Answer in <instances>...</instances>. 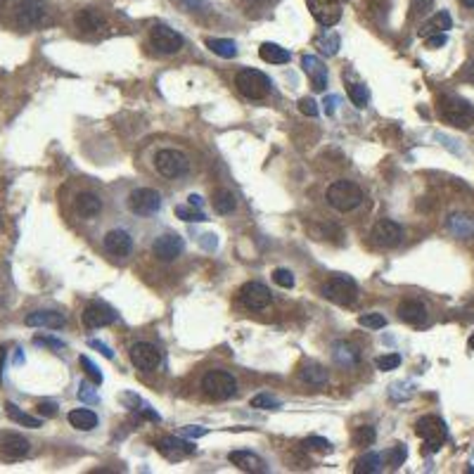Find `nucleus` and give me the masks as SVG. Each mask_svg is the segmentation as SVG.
Here are the masks:
<instances>
[{
    "mask_svg": "<svg viewBox=\"0 0 474 474\" xmlns=\"http://www.w3.org/2000/svg\"><path fill=\"white\" fill-rule=\"evenodd\" d=\"M406 455H408V450H406V446L403 443H396V446H391L389 450L384 453V460L389 463V468H401V465L406 463Z\"/></svg>",
    "mask_w": 474,
    "mask_h": 474,
    "instance_id": "obj_37",
    "label": "nucleus"
},
{
    "mask_svg": "<svg viewBox=\"0 0 474 474\" xmlns=\"http://www.w3.org/2000/svg\"><path fill=\"white\" fill-rule=\"evenodd\" d=\"M363 202V190L354 180H334L327 187V204L337 211H351Z\"/></svg>",
    "mask_w": 474,
    "mask_h": 474,
    "instance_id": "obj_1",
    "label": "nucleus"
},
{
    "mask_svg": "<svg viewBox=\"0 0 474 474\" xmlns=\"http://www.w3.org/2000/svg\"><path fill=\"white\" fill-rule=\"evenodd\" d=\"M102 24H105V19H102V14L98 10H93V7H86L76 14V26L81 29V31H100Z\"/></svg>",
    "mask_w": 474,
    "mask_h": 474,
    "instance_id": "obj_26",
    "label": "nucleus"
},
{
    "mask_svg": "<svg viewBox=\"0 0 474 474\" xmlns=\"http://www.w3.org/2000/svg\"><path fill=\"white\" fill-rule=\"evenodd\" d=\"M323 294L330 302L339 306H351L359 299V284H356L349 275H334L323 284Z\"/></svg>",
    "mask_w": 474,
    "mask_h": 474,
    "instance_id": "obj_4",
    "label": "nucleus"
},
{
    "mask_svg": "<svg viewBox=\"0 0 474 474\" xmlns=\"http://www.w3.org/2000/svg\"><path fill=\"white\" fill-rule=\"evenodd\" d=\"M180 434L183 436H190V439H200V436H204V434H209V429L207 427H183L180 429Z\"/></svg>",
    "mask_w": 474,
    "mask_h": 474,
    "instance_id": "obj_50",
    "label": "nucleus"
},
{
    "mask_svg": "<svg viewBox=\"0 0 474 474\" xmlns=\"http://www.w3.org/2000/svg\"><path fill=\"white\" fill-rule=\"evenodd\" d=\"M415 434L427 443V448L432 453H436L443 446V441H446V422L436 418V415H425L415 425Z\"/></svg>",
    "mask_w": 474,
    "mask_h": 474,
    "instance_id": "obj_5",
    "label": "nucleus"
},
{
    "mask_svg": "<svg viewBox=\"0 0 474 474\" xmlns=\"http://www.w3.org/2000/svg\"><path fill=\"white\" fill-rule=\"evenodd\" d=\"M382 470V455L379 453H366L356 463V474H377Z\"/></svg>",
    "mask_w": 474,
    "mask_h": 474,
    "instance_id": "obj_32",
    "label": "nucleus"
},
{
    "mask_svg": "<svg viewBox=\"0 0 474 474\" xmlns=\"http://www.w3.org/2000/svg\"><path fill=\"white\" fill-rule=\"evenodd\" d=\"M439 116L443 121L453 123V126L468 128V126H472V121H474V107L468 105L465 100L443 98L439 102Z\"/></svg>",
    "mask_w": 474,
    "mask_h": 474,
    "instance_id": "obj_6",
    "label": "nucleus"
},
{
    "mask_svg": "<svg viewBox=\"0 0 474 474\" xmlns=\"http://www.w3.org/2000/svg\"><path fill=\"white\" fill-rule=\"evenodd\" d=\"M375 427H370V425H366V427H359V432L354 434V443L356 446H370V443H375Z\"/></svg>",
    "mask_w": 474,
    "mask_h": 474,
    "instance_id": "obj_41",
    "label": "nucleus"
},
{
    "mask_svg": "<svg viewBox=\"0 0 474 474\" xmlns=\"http://www.w3.org/2000/svg\"><path fill=\"white\" fill-rule=\"evenodd\" d=\"M24 323L29 327H48V330H60V327H64V316L57 311H34L29 313Z\"/></svg>",
    "mask_w": 474,
    "mask_h": 474,
    "instance_id": "obj_21",
    "label": "nucleus"
},
{
    "mask_svg": "<svg viewBox=\"0 0 474 474\" xmlns=\"http://www.w3.org/2000/svg\"><path fill=\"white\" fill-rule=\"evenodd\" d=\"M239 302L249 311H264L271 304V289L261 282H247L239 289Z\"/></svg>",
    "mask_w": 474,
    "mask_h": 474,
    "instance_id": "obj_12",
    "label": "nucleus"
},
{
    "mask_svg": "<svg viewBox=\"0 0 474 474\" xmlns=\"http://www.w3.org/2000/svg\"><path fill=\"white\" fill-rule=\"evenodd\" d=\"M450 24H453V19H450V14L448 12H436L432 19L427 21L425 24V29H422V36H429V34H443V31H448L450 29Z\"/></svg>",
    "mask_w": 474,
    "mask_h": 474,
    "instance_id": "obj_30",
    "label": "nucleus"
},
{
    "mask_svg": "<svg viewBox=\"0 0 474 474\" xmlns=\"http://www.w3.org/2000/svg\"><path fill=\"white\" fill-rule=\"evenodd\" d=\"M176 216L183 218V221H187V223H202V221H207V214H204L202 209L192 207V204H180V207H176Z\"/></svg>",
    "mask_w": 474,
    "mask_h": 474,
    "instance_id": "obj_35",
    "label": "nucleus"
},
{
    "mask_svg": "<svg viewBox=\"0 0 474 474\" xmlns=\"http://www.w3.org/2000/svg\"><path fill=\"white\" fill-rule=\"evenodd\" d=\"M155 166L164 178H180L190 171V162L178 150H159L155 155Z\"/></svg>",
    "mask_w": 474,
    "mask_h": 474,
    "instance_id": "obj_7",
    "label": "nucleus"
},
{
    "mask_svg": "<svg viewBox=\"0 0 474 474\" xmlns=\"http://www.w3.org/2000/svg\"><path fill=\"white\" fill-rule=\"evenodd\" d=\"M34 344L38 346H53V349H64V344L60 339H53V337H34Z\"/></svg>",
    "mask_w": 474,
    "mask_h": 474,
    "instance_id": "obj_52",
    "label": "nucleus"
},
{
    "mask_svg": "<svg viewBox=\"0 0 474 474\" xmlns=\"http://www.w3.org/2000/svg\"><path fill=\"white\" fill-rule=\"evenodd\" d=\"M318 46H320V50H323L325 55H334V53H337V48H339V36L330 34L327 38H320Z\"/></svg>",
    "mask_w": 474,
    "mask_h": 474,
    "instance_id": "obj_46",
    "label": "nucleus"
},
{
    "mask_svg": "<svg viewBox=\"0 0 474 474\" xmlns=\"http://www.w3.org/2000/svg\"><path fill=\"white\" fill-rule=\"evenodd\" d=\"M448 228L453 230L458 237H474V218H468V216H450Z\"/></svg>",
    "mask_w": 474,
    "mask_h": 474,
    "instance_id": "obj_33",
    "label": "nucleus"
},
{
    "mask_svg": "<svg viewBox=\"0 0 474 474\" xmlns=\"http://www.w3.org/2000/svg\"><path fill=\"white\" fill-rule=\"evenodd\" d=\"M202 391L214 401H225L235 396L237 391V379L225 370H211L202 377Z\"/></svg>",
    "mask_w": 474,
    "mask_h": 474,
    "instance_id": "obj_2",
    "label": "nucleus"
},
{
    "mask_svg": "<svg viewBox=\"0 0 474 474\" xmlns=\"http://www.w3.org/2000/svg\"><path fill=\"white\" fill-rule=\"evenodd\" d=\"M36 408H38V413L43 415V418H53V415H57V406L53 403V401H41Z\"/></svg>",
    "mask_w": 474,
    "mask_h": 474,
    "instance_id": "obj_49",
    "label": "nucleus"
},
{
    "mask_svg": "<svg viewBox=\"0 0 474 474\" xmlns=\"http://www.w3.org/2000/svg\"><path fill=\"white\" fill-rule=\"evenodd\" d=\"M373 237L382 247H396L401 237H403V228L396 221H391V218H379L373 228Z\"/></svg>",
    "mask_w": 474,
    "mask_h": 474,
    "instance_id": "obj_17",
    "label": "nucleus"
},
{
    "mask_svg": "<svg viewBox=\"0 0 474 474\" xmlns=\"http://www.w3.org/2000/svg\"><path fill=\"white\" fill-rule=\"evenodd\" d=\"M259 55H261V60L268 62V64H284V62H289V53L284 48H280L278 43H264V46L259 48Z\"/></svg>",
    "mask_w": 474,
    "mask_h": 474,
    "instance_id": "obj_27",
    "label": "nucleus"
},
{
    "mask_svg": "<svg viewBox=\"0 0 474 474\" xmlns=\"http://www.w3.org/2000/svg\"><path fill=\"white\" fill-rule=\"evenodd\" d=\"M78 363H81V368L86 370V375H88V379L93 384H102V373L98 370V366H95V363L88 359V356H81Z\"/></svg>",
    "mask_w": 474,
    "mask_h": 474,
    "instance_id": "obj_43",
    "label": "nucleus"
},
{
    "mask_svg": "<svg viewBox=\"0 0 474 474\" xmlns=\"http://www.w3.org/2000/svg\"><path fill=\"white\" fill-rule=\"evenodd\" d=\"M446 46V36L436 34V36H427V48H441Z\"/></svg>",
    "mask_w": 474,
    "mask_h": 474,
    "instance_id": "obj_53",
    "label": "nucleus"
},
{
    "mask_svg": "<svg viewBox=\"0 0 474 474\" xmlns=\"http://www.w3.org/2000/svg\"><path fill=\"white\" fill-rule=\"evenodd\" d=\"M102 244H105V252L116 259H126L133 252V237L126 230H109L105 239H102Z\"/></svg>",
    "mask_w": 474,
    "mask_h": 474,
    "instance_id": "obj_16",
    "label": "nucleus"
},
{
    "mask_svg": "<svg viewBox=\"0 0 474 474\" xmlns=\"http://www.w3.org/2000/svg\"><path fill=\"white\" fill-rule=\"evenodd\" d=\"M88 344H91V349H98V351H100L102 356H105V359H109V361L114 359V351H112V349H109L107 344H102V341H98V339H91Z\"/></svg>",
    "mask_w": 474,
    "mask_h": 474,
    "instance_id": "obj_51",
    "label": "nucleus"
},
{
    "mask_svg": "<svg viewBox=\"0 0 474 474\" xmlns=\"http://www.w3.org/2000/svg\"><path fill=\"white\" fill-rule=\"evenodd\" d=\"M202 244H204V249H216L218 239H216V235H202Z\"/></svg>",
    "mask_w": 474,
    "mask_h": 474,
    "instance_id": "obj_55",
    "label": "nucleus"
},
{
    "mask_svg": "<svg viewBox=\"0 0 474 474\" xmlns=\"http://www.w3.org/2000/svg\"><path fill=\"white\" fill-rule=\"evenodd\" d=\"M5 411H7V415H10V420H12V422H17V425H21V427L38 429V427L43 425L41 418H34V415H29V413H24V411H19V408L14 406V403H5Z\"/></svg>",
    "mask_w": 474,
    "mask_h": 474,
    "instance_id": "obj_28",
    "label": "nucleus"
},
{
    "mask_svg": "<svg viewBox=\"0 0 474 474\" xmlns=\"http://www.w3.org/2000/svg\"><path fill=\"white\" fill-rule=\"evenodd\" d=\"M302 67H304V71L311 78L313 91L323 93L327 88V69H325V64L320 62L316 55H304L302 57Z\"/></svg>",
    "mask_w": 474,
    "mask_h": 474,
    "instance_id": "obj_20",
    "label": "nucleus"
},
{
    "mask_svg": "<svg viewBox=\"0 0 474 474\" xmlns=\"http://www.w3.org/2000/svg\"><path fill=\"white\" fill-rule=\"evenodd\" d=\"M470 349H472V351H474V334H472V337H470Z\"/></svg>",
    "mask_w": 474,
    "mask_h": 474,
    "instance_id": "obj_59",
    "label": "nucleus"
},
{
    "mask_svg": "<svg viewBox=\"0 0 474 474\" xmlns=\"http://www.w3.org/2000/svg\"><path fill=\"white\" fill-rule=\"evenodd\" d=\"M334 349H337V351H334V359H337L341 366H356V363H359V351H356L354 346L337 344Z\"/></svg>",
    "mask_w": 474,
    "mask_h": 474,
    "instance_id": "obj_36",
    "label": "nucleus"
},
{
    "mask_svg": "<svg viewBox=\"0 0 474 474\" xmlns=\"http://www.w3.org/2000/svg\"><path fill=\"white\" fill-rule=\"evenodd\" d=\"M0 5H3V0H0Z\"/></svg>",
    "mask_w": 474,
    "mask_h": 474,
    "instance_id": "obj_60",
    "label": "nucleus"
},
{
    "mask_svg": "<svg viewBox=\"0 0 474 474\" xmlns=\"http://www.w3.org/2000/svg\"><path fill=\"white\" fill-rule=\"evenodd\" d=\"M69 425L78 432H91V429L98 427V415L88 408H76V411L69 413Z\"/></svg>",
    "mask_w": 474,
    "mask_h": 474,
    "instance_id": "obj_25",
    "label": "nucleus"
},
{
    "mask_svg": "<svg viewBox=\"0 0 474 474\" xmlns=\"http://www.w3.org/2000/svg\"><path fill=\"white\" fill-rule=\"evenodd\" d=\"M273 280H275V284H280L282 289L294 287V273L287 271V268H278V271L273 273Z\"/></svg>",
    "mask_w": 474,
    "mask_h": 474,
    "instance_id": "obj_44",
    "label": "nucleus"
},
{
    "mask_svg": "<svg viewBox=\"0 0 474 474\" xmlns=\"http://www.w3.org/2000/svg\"><path fill=\"white\" fill-rule=\"evenodd\" d=\"M157 450L166 460H183V458L195 453V446L190 441L178 439V436H162V439L157 441Z\"/></svg>",
    "mask_w": 474,
    "mask_h": 474,
    "instance_id": "obj_14",
    "label": "nucleus"
},
{
    "mask_svg": "<svg viewBox=\"0 0 474 474\" xmlns=\"http://www.w3.org/2000/svg\"><path fill=\"white\" fill-rule=\"evenodd\" d=\"M128 209L135 216H152L162 209V195L152 187H138L128 195Z\"/></svg>",
    "mask_w": 474,
    "mask_h": 474,
    "instance_id": "obj_8",
    "label": "nucleus"
},
{
    "mask_svg": "<svg viewBox=\"0 0 474 474\" xmlns=\"http://www.w3.org/2000/svg\"><path fill=\"white\" fill-rule=\"evenodd\" d=\"M235 86L249 100H264L271 93V78L259 69H242L235 76Z\"/></svg>",
    "mask_w": 474,
    "mask_h": 474,
    "instance_id": "obj_3",
    "label": "nucleus"
},
{
    "mask_svg": "<svg viewBox=\"0 0 474 474\" xmlns=\"http://www.w3.org/2000/svg\"><path fill=\"white\" fill-rule=\"evenodd\" d=\"M150 41H152V48L159 50V53H164V55H173V53H178V50L183 48V36L176 34L169 26H164V24L152 26Z\"/></svg>",
    "mask_w": 474,
    "mask_h": 474,
    "instance_id": "obj_9",
    "label": "nucleus"
},
{
    "mask_svg": "<svg viewBox=\"0 0 474 474\" xmlns=\"http://www.w3.org/2000/svg\"><path fill=\"white\" fill-rule=\"evenodd\" d=\"M465 7H474V0H460Z\"/></svg>",
    "mask_w": 474,
    "mask_h": 474,
    "instance_id": "obj_58",
    "label": "nucleus"
},
{
    "mask_svg": "<svg viewBox=\"0 0 474 474\" xmlns=\"http://www.w3.org/2000/svg\"><path fill=\"white\" fill-rule=\"evenodd\" d=\"M76 214L81 216V218H95L102 211V202H100V197L98 195H93V192H81L76 197Z\"/></svg>",
    "mask_w": 474,
    "mask_h": 474,
    "instance_id": "obj_24",
    "label": "nucleus"
},
{
    "mask_svg": "<svg viewBox=\"0 0 474 474\" xmlns=\"http://www.w3.org/2000/svg\"><path fill=\"white\" fill-rule=\"evenodd\" d=\"M398 318L408 325H422L427 320V306L422 302H415V299H408L398 306Z\"/></svg>",
    "mask_w": 474,
    "mask_h": 474,
    "instance_id": "obj_22",
    "label": "nucleus"
},
{
    "mask_svg": "<svg viewBox=\"0 0 474 474\" xmlns=\"http://www.w3.org/2000/svg\"><path fill=\"white\" fill-rule=\"evenodd\" d=\"M337 102H339L337 95H327V98H325L323 105H325V114L327 116H334V107H337Z\"/></svg>",
    "mask_w": 474,
    "mask_h": 474,
    "instance_id": "obj_54",
    "label": "nucleus"
},
{
    "mask_svg": "<svg viewBox=\"0 0 474 474\" xmlns=\"http://www.w3.org/2000/svg\"><path fill=\"white\" fill-rule=\"evenodd\" d=\"M359 325L361 327H368V330H382L386 325V318L382 313H366V316L359 318Z\"/></svg>",
    "mask_w": 474,
    "mask_h": 474,
    "instance_id": "obj_38",
    "label": "nucleus"
},
{
    "mask_svg": "<svg viewBox=\"0 0 474 474\" xmlns=\"http://www.w3.org/2000/svg\"><path fill=\"white\" fill-rule=\"evenodd\" d=\"M252 408H261V411H273V408H280V401L273 398L271 393H257L252 398Z\"/></svg>",
    "mask_w": 474,
    "mask_h": 474,
    "instance_id": "obj_40",
    "label": "nucleus"
},
{
    "mask_svg": "<svg viewBox=\"0 0 474 474\" xmlns=\"http://www.w3.org/2000/svg\"><path fill=\"white\" fill-rule=\"evenodd\" d=\"M302 377L306 379L309 384H325L327 382V370L323 366H318V363H306L304 370H302Z\"/></svg>",
    "mask_w": 474,
    "mask_h": 474,
    "instance_id": "obj_34",
    "label": "nucleus"
},
{
    "mask_svg": "<svg viewBox=\"0 0 474 474\" xmlns=\"http://www.w3.org/2000/svg\"><path fill=\"white\" fill-rule=\"evenodd\" d=\"M3 363H5V349L0 346V375H3Z\"/></svg>",
    "mask_w": 474,
    "mask_h": 474,
    "instance_id": "obj_57",
    "label": "nucleus"
},
{
    "mask_svg": "<svg viewBox=\"0 0 474 474\" xmlns=\"http://www.w3.org/2000/svg\"><path fill=\"white\" fill-rule=\"evenodd\" d=\"M299 109L306 114V116H318V105H316V100H311V98H304V100H299Z\"/></svg>",
    "mask_w": 474,
    "mask_h": 474,
    "instance_id": "obj_47",
    "label": "nucleus"
},
{
    "mask_svg": "<svg viewBox=\"0 0 474 474\" xmlns=\"http://www.w3.org/2000/svg\"><path fill=\"white\" fill-rule=\"evenodd\" d=\"M43 17H46V10H43L41 0H21L17 7V21H19V26H24V29L38 26Z\"/></svg>",
    "mask_w": 474,
    "mask_h": 474,
    "instance_id": "obj_19",
    "label": "nucleus"
},
{
    "mask_svg": "<svg viewBox=\"0 0 474 474\" xmlns=\"http://www.w3.org/2000/svg\"><path fill=\"white\" fill-rule=\"evenodd\" d=\"M304 446L309 450H316V453H332V443L327 439H320V436H309L304 441Z\"/></svg>",
    "mask_w": 474,
    "mask_h": 474,
    "instance_id": "obj_42",
    "label": "nucleus"
},
{
    "mask_svg": "<svg viewBox=\"0 0 474 474\" xmlns=\"http://www.w3.org/2000/svg\"><path fill=\"white\" fill-rule=\"evenodd\" d=\"M207 48L223 60H230V57L237 55V46L228 38H207Z\"/></svg>",
    "mask_w": 474,
    "mask_h": 474,
    "instance_id": "obj_29",
    "label": "nucleus"
},
{
    "mask_svg": "<svg viewBox=\"0 0 474 474\" xmlns=\"http://www.w3.org/2000/svg\"><path fill=\"white\" fill-rule=\"evenodd\" d=\"M320 26H334L341 19V0H306Z\"/></svg>",
    "mask_w": 474,
    "mask_h": 474,
    "instance_id": "obj_11",
    "label": "nucleus"
},
{
    "mask_svg": "<svg viewBox=\"0 0 474 474\" xmlns=\"http://www.w3.org/2000/svg\"><path fill=\"white\" fill-rule=\"evenodd\" d=\"M29 441L24 439L21 434H14V432H7L0 436V455L5 458V460H21V458L29 455Z\"/></svg>",
    "mask_w": 474,
    "mask_h": 474,
    "instance_id": "obj_15",
    "label": "nucleus"
},
{
    "mask_svg": "<svg viewBox=\"0 0 474 474\" xmlns=\"http://www.w3.org/2000/svg\"><path fill=\"white\" fill-rule=\"evenodd\" d=\"M116 320L114 311L107 309L105 304H88L83 311V325L91 327V330H100V327L112 325Z\"/></svg>",
    "mask_w": 474,
    "mask_h": 474,
    "instance_id": "obj_18",
    "label": "nucleus"
},
{
    "mask_svg": "<svg viewBox=\"0 0 474 474\" xmlns=\"http://www.w3.org/2000/svg\"><path fill=\"white\" fill-rule=\"evenodd\" d=\"M78 398L81 401H88V403H95V401H98V393H95L93 389H91V384H81L78 386Z\"/></svg>",
    "mask_w": 474,
    "mask_h": 474,
    "instance_id": "obj_48",
    "label": "nucleus"
},
{
    "mask_svg": "<svg viewBox=\"0 0 474 474\" xmlns=\"http://www.w3.org/2000/svg\"><path fill=\"white\" fill-rule=\"evenodd\" d=\"M228 460L244 472H264V460L257 453H252V450H232Z\"/></svg>",
    "mask_w": 474,
    "mask_h": 474,
    "instance_id": "obj_23",
    "label": "nucleus"
},
{
    "mask_svg": "<svg viewBox=\"0 0 474 474\" xmlns=\"http://www.w3.org/2000/svg\"><path fill=\"white\" fill-rule=\"evenodd\" d=\"M187 204H192V207L202 209V197H200V195H190V197H187Z\"/></svg>",
    "mask_w": 474,
    "mask_h": 474,
    "instance_id": "obj_56",
    "label": "nucleus"
},
{
    "mask_svg": "<svg viewBox=\"0 0 474 474\" xmlns=\"http://www.w3.org/2000/svg\"><path fill=\"white\" fill-rule=\"evenodd\" d=\"M185 249V242L183 237L173 235V232H166V235H159L155 239V244H152V252H155V257L159 261H173L178 259L180 254Z\"/></svg>",
    "mask_w": 474,
    "mask_h": 474,
    "instance_id": "obj_13",
    "label": "nucleus"
},
{
    "mask_svg": "<svg viewBox=\"0 0 474 474\" xmlns=\"http://www.w3.org/2000/svg\"><path fill=\"white\" fill-rule=\"evenodd\" d=\"M237 202H235V195L230 192V190H218L214 195V211L216 214H230V211H235Z\"/></svg>",
    "mask_w": 474,
    "mask_h": 474,
    "instance_id": "obj_31",
    "label": "nucleus"
},
{
    "mask_svg": "<svg viewBox=\"0 0 474 474\" xmlns=\"http://www.w3.org/2000/svg\"><path fill=\"white\" fill-rule=\"evenodd\" d=\"M130 363L143 370V373H152V370L159 368L162 363V354L155 344H148V341H138V344L130 346Z\"/></svg>",
    "mask_w": 474,
    "mask_h": 474,
    "instance_id": "obj_10",
    "label": "nucleus"
},
{
    "mask_svg": "<svg viewBox=\"0 0 474 474\" xmlns=\"http://www.w3.org/2000/svg\"><path fill=\"white\" fill-rule=\"evenodd\" d=\"M349 98H351V102L359 109H363L368 105V98H370V93H368V88L366 86H361V83H356V86H351V88H349Z\"/></svg>",
    "mask_w": 474,
    "mask_h": 474,
    "instance_id": "obj_39",
    "label": "nucleus"
},
{
    "mask_svg": "<svg viewBox=\"0 0 474 474\" xmlns=\"http://www.w3.org/2000/svg\"><path fill=\"white\" fill-rule=\"evenodd\" d=\"M401 366V356L398 354H386V356H379L377 359V370H396Z\"/></svg>",
    "mask_w": 474,
    "mask_h": 474,
    "instance_id": "obj_45",
    "label": "nucleus"
}]
</instances>
